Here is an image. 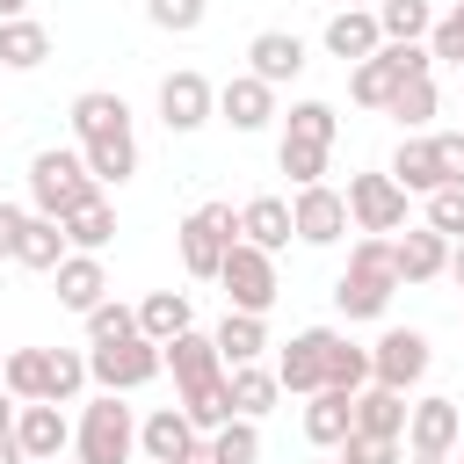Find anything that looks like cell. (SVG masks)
<instances>
[{"label": "cell", "instance_id": "obj_1", "mask_svg": "<svg viewBox=\"0 0 464 464\" xmlns=\"http://www.w3.org/2000/svg\"><path fill=\"white\" fill-rule=\"evenodd\" d=\"M392 290H399L392 239H384V232H362V239L348 246V268H341V283H334V304H341V319H384Z\"/></svg>", "mask_w": 464, "mask_h": 464}, {"label": "cell", "instance_id": "obj_2", "mask_svg": "<svg viewBox=\"0 0 464 464\" xmlns=\"http://www.w3.org/2000/svg\"><path fill=\"white\" fill-rule=\"evenodd\" d=\"M72 457H80V464H130V457H138V420H130L123 392L87 399V413H80V428H72Z\"/></svg>", "mask_w": 464, "mask_h": 464}, {"label": "cell", "instance_id": "obj_3", "mask_svg": "<svg viewBox=\"0 0 464 464\" xmlns=\"http://www.w3.org/2000/svg\"><path fill=\"white\" fill-rule=\"evenodd\" d=\"M94 196H102V181L87 174L80 152H58V145H51V152L29 160V203H36L44 218H72V210L94 203Z\"/></svg>", "mask_w": 464, "mask_h": 464}, {"label": "cell", "instance_id": "obj_4", "mask_svg": "<svg viewBox=\"0 0 464 464\" xmlns=\"http://www.w3.org/2000/svg\"><path fill=\"white\" fill-rule=\"evenodd\" d=\"M232 239H239V210H232V203L188 210V218H181V268H188L196 283H218V261L232 254Z\"/></svg>", "mask_w": 464, "mask_h": 464}, {"label": "cell", "instance_id": "obj_5", "mask_svg": "<svg viewBox=\"0 0 464 464\" xmlns=\"http://www.w3.org/2000/svg\"><path fill=\"white\" fill-rule=\"evenodd\" d=\"M167 370V355H160V341H145V334H123V341H94L87 348V377L102 384V392H138V384H152Z\"/></svg>", "mask_w": 464, "mask_h": 464}, {"label": "cell", "instance_id": "obj_6", "mask_svg": "<svg viewBox=\"0 0 464 464\" xmlns=\"http://www.w3.org/2000/svg\"><path fill=\"white\" fill-rule=\"evenodd\" d=\"M218 283H225V304L232 312H261L268 319V304H276V254H261V246H246V239H232V254L218 261Z\"/></svg>", "mask_w": 464, "mask_h": 464}, {"label": "cell", "instance_id": "obj_7", "mask_svg": "<svg viewBox=\"0 0 464 464\" xmlns=\"http://www.w3.org/2000/svg\"><path fill=\"white\" fill-rule=\"evenodd\" d=\"M348 225L355 232H399L406 225V188L392 174H348Z\"/></svg>", "mask_w": 464, "mask_h": 464}, {"label": "cell", "instance_id": "obj_8", "mask_svg": "<svg viewBox=\"0 0 464 464\" xmlns=\"http://www.w3.org/2000/svg\"><path fill=\"white\" fill-rule=\"evenodd\" d=\"M420 377H428V334H420V326H384L377 348H370V384L406 392V384H420Z\"/></svg>", "mask_w": 464, "mask_h": 464}, {"label": "cell", "instance_id": "obj_9", "mask_svg": "<svg viewBox=\"0 0 464 464\" xmlns=\"http://www.w3.org/2000/svg\"><path fill=\"white\" fill-rule=\"evenodd\" d=\"M210 116H218V87H210L203 72H188V65H181V72H167V80H160V123H167L174 138H181V130H203Z\"/></svg>", "mask_w": 464, "mask_h": 464}, {"label": "cell", "instance_id": "obj_10", "mask_svg": "<svg viewBox=\"0 0 464 464\" xmlns=\"http://www.w3.org/2000/svg\"><path fill=\"white\" fill-rule=\"evenodd\" d=\"M326 341H334V326H304V334H290L283 355H276V384L297 392V399L326 392Z\"/></svg>", "mask_w": 464, "mask_h": 464}, {"label": "cell", "instance_id": "obj_11", "mask_svg": "<svg viewBox=\"0 0 464 464\" xmlns=\"http://www.w3.org/2000/svg\"><path fill=\"white\" fill-rule=\"evenodd\" d=\"M14 442H22L29 464H51V457H65L72 420L58 413V399H22V406H14Z\"/></svg>", "mask_w": 464, "mask_h": 464}, {"label": "cell", "instance_id": "obj_12", "mask_svg": "<svg viewBox=\"0 0 464 464\" xmlns=\"http://www.w3.org/2000/svg\"><path fill=\"white\" fill-rule=\"evenodd\" d=\"M457 435H464L457 399H442V392H435V399L406 406V435H399V442H406L413 457H450V450H457Z\"/></svg>", "mask_w": 464, "mask_h": 464}, {"label": "cell", "instance_id": "obj_13", "mask_svg": "<svg viewBox=\"0 0 464 464\" xmlns=\"http://www.w3.org/2000/svg\"><path fill=\"white\" fill-rule=\"evenodd\" d=\"M290 225H297V239H304V246H334V239L348 232V196H341V188H326V181H312V188H297Z\"/></svg>", "mask_w": 464, "mask_h": 464}, {"label": "cell", "instance_id": "obj_14", "mask_svg": "<svg viewBox=\"0 0 464 464\" xmlns=\"http://www.w3.org/2000/svg\"><path fill=\"white\" fill-rule=\"evenodd\" d=\"M392 268H399V283H435V276L450 268V239H442L435 225H406V232L392 239Z\"/></svg>", "mask_w": 464, "mask_h": 464}, {"label": "cell", "instance_id": "obj_15", "mask_svg": "<svg viewBox=\"0 0 464 464\" xmlns=\"http://www.w3.org/2000/svg\"><path fill=\"white\" fill-rule=\"evenodd\" d=\"M218 116H225L232 130H261V123L276 116V87L254 80V72H232V80L218 87Z\"/></svg>", "mask_w": 464, "mask_h": 464}, {"label": "cell", "instance_id": "obj_16", "mask_svg": "<svg viewBox=\"0 0 464 464\" xmlns=\"http://www.w3.org/2000/svg\"><path fill=\"white\" fill-rule=\"evenodd\" d=\"M246 72H254V80H268V87H283V80H297V72H304V44H297L290 29H261V36L246 44Z\"/></svg>", "mask_w": 464, "mask_h": 464}, {"label": "cell", "instance_id": "obj_17", "mask_svg": "<svg viewBox=\"0 0 464 464\" xmlns=\"http://www.w3.org/2000/svg\"><path fill=\"white\" fill-rule=\"evenodd\" d=\"M72 130H80V145H94V138H130V102L109 94V87H87V94L72 102Z\"/></svg>", "mask_w": 464, "mask_h": 464}, {"label": "cell", "instance_id": "obj_18", "mask_svg": "<svg viewBox=\"0 0 464 464\" xmlns=\"http://www.w3.org/2000/svg\"><path fill=\"white\" fill-rule=\"evenodd\" d=\"M384 174H392V181H399L406 196H435V188H442V160H435V138H420V130H406Z\"/></svg>", "mask_w": 464, "mask_h": 464}, {"label": "cell", "instance_id": "obj_19", "mask_svg": "<svg viewBox=\"0 0 464 464\" xmlns=\"http://www.w3.org/2000/svg\"><path fill=\"white\" fill-rule=\"evenodd\" d=\"M138 450H145V464H181V457L196 450V428H188V413H181V406H160V413H145V428H138Z\"/></svg>", "mask_w": 464, "mask_h": 464}, {"label": "cell", "instance_id": "obj_20", "mask_svg": "<svg viewBox=\"0 0 464 464\" xmlns=\"http://www.w3.org/2000/svg\"><path fill=\"white\" fill-rule=\"evenodd\" d=\"M239 239H246V246H261V254H283V246L297 239L290 203H283V196H254V203L239 210Z\"/></svg>", "mask_w": 464, "mask_h": 464}, {"label": "cell", "instance_id": "obj_21", "mask_svg": "<svg viewBox=\"0 0 464 464\" xmlns=\"http://www.w3.org/2000/svg\"><path fill=\"white\" fill-rule=\"evenodd\" d=\"M51 276H58V304H72V312H94V304L109 297V268H102V254H65Z\"/></svg>", "mask_w": 464, "mask_h": 464}, {"label": "cell", "instance_id": "obj_22", "mask_svg": "<svg viewBox=\"0 0 464 464\" xmlns=\"http://www.w3.org/2000/svg\"><path fill=\"white\" fill-rule=\"evenodd\" d=\"M65 254H72V246H65V225H58V218H44V210H29V218H22V239H14V261H22V268H36V276H51Z\"/></svg>", "mask_w": 464, "mask_h": 464}, {"label": "cell", "instance_id": "obj_23", "mask_svg": "<svg viewBox=\"0 0 464 464\" xmlns=\"http://www.w3.org/2000/svg\"><path fill=\"white\" fill-rule=\"evenodd\" d=\"M348 413H355L362 435H406V392H392V384H362V392H348Z\"/></svg>", "mask_w": 464, "mask_h": 464}, {"label": "cell", "instance_id": "obj_24", "mask_svg": "<svg viewBox=\"0 0 464 464\" xmlns=\"http://www.w3.org/2000/svg\"><path fill=\"white\" fill-rule=\"evenodd\" d=\"M384 44V29H377V14L370 7H341L334 22H326V51L341 58V65H355V58H370Z\"/></svg>", "mask_w": 464, "mask_h": 464}, {"label": "cell", "instance_id": "obj_25", "mask_svg": "<svg viewBox=\"0 0 464 464\" xmlns=\"http://www.w3.org/2000/svg\"><path fill=\"white\" fill-rule=\"evenodd\" d=\"M210 341H218V362H225V370H232V362H261V348H268V319H261V312H225Z\"/></svg>", "mask_w": 464, "mask_h": 464}, {"label": "cell", "instance_id": "obj_26", "mask_svg": "<svg viewBox=\"0 0 464 464\" xmlns=\"http://www.w3.org/2000/svg\"><path fill=\"white\" fill-rule=\"evenodd\" d=\"M44 58H51V29L29 22V14H7V22H0V65H7V72H36Z\"/></svg>", "mask_w": 464, "mask_h": 464}, {"label": "cell", "instance_id": "obj_27", "mask_svg": "<svg viewBox=\"0 0 464 464\" xmlns=\"http://www.w3.org/2000/svg\"><path fill=\"white\" fill-rule=\"evenodd\" d=\"M399 80H406V72H399V65H392V51L377 44L370 58H355V72H348V94H355L362 109H384V102L399 94Z\"/></svg>", "mask_w": 464, "mask_h": 464}, {"label": "cell", "instance_id": "obj_28", "mask_svg": "<svg viewBox=\"0 0 464 464\" xmlns=\"http://www.w3.org/2000/svg\"><path fill=\"white\" fill-rule=\"evenodd\" d=\"M188 326H196L188 290H152V297L138 304V334H145V341H174V334H188Z\"/></svg>", "mask_w": 464, "mask_h": 464}, {"label": "cell", "instance_id": "obj_29", "mask_svg": "<svg viewBox=\"0 0 464 464\" xmlns=\"http://www.w3.org/2000/svg\"><path fill=\"white\" fill-rule=\"evenodd\" d=\"M225 392H232V413H246V420H261L268 406H276V370H261V362H232L225 370Z\"/></svg>", "mask_w": 464, "mask_h": 464}, {"label": "cell", "instance_id": "obj_30", "mask_svg": "<svg viewBox=\"0 0 464 464\" xmlns=\"http://www.w3.org/2000/svg\"><path fill=\"white\" fill-rule=\"evenodd\" d=\"M80 160H87V174L102 188H123L138 174V138H94V145H80Z\"/></svg>", "mask_w": 464, "mask_h": 464}, {"label": "cell", "instance_id": "obj_31", "mask_svg": "<svg viewBox=\"0 0 464 464\" xmlns=\"http://www.w3.org/2000/svg\"><path fill=\"white\" fill-rule=\"evenodd\" d=\"M65 225V246L72 254H102L109 239H116V210H109V196H94V203H80L72 218H58Z\"/></svg>", "mask_w": 464, "mask_h": 464}, {"label": "cell", "instance_id": "obj_32", "mask_svg": "<svg viewBox=\"0 0 464 464\" xmlns=\"http://www.w3.org/2000/svg\"><path fill=\"white\" fill-rule=\"evenodd\" d=\"M355 428V413H348V392H312V406H304V442H319V450H334L341 435Z\"/></svg>", "mask_w": 464, "mask_h": 464}, {"label": "cell", "instance_id": "obj_33", "mask_svg": "<svg viewBox=\"0 0 464 464\" xmlns=\"http://www.w3.org/2000/svg\"><path fill=\"white\" fill-rule=\"evenodd\" d=\"M370 14L384 29V44H428V29H435V7L428 0H377Z\"/></svg>", "mask_w": 464, "mask_h": 464}, {"label": "cell", "instance_id": "obj_34", "mask_svg": "<svg viewBox=\"0 0 464 464\" xmlns=\"http://www.w3.org/2000/svg\"><path fill=\"white\" fill-rule=\"evenodd\" d=\"M326 384L334 392H362L370 384V348H355L348 334H334L326 341Z\"/></svg>", "mask_w": 464, "mask_h": 464}, {"label": "cell", "instance_id": "obj_35", "mask_svg": "<svg viewBox=\"0 0 464 464\" xmlns=\"http://www.w3.org/2000/svg\"><path fill=\"white\" fill-rule=\"evenodd\" d=\"M80 384H87V355L80 348H44V399H80Z\"/></svg>", "mask_w": 464, "mask_h": 464}, {"label": "cell", "instance_id": "obj_36", "mask_svg": "<svg viewBox=\"0 0 464 464\" xmlns=\"http://www.w3.org/2000/svg\"><path fill=\"white\" fill-rule=\"evenodd\" d=\"M326 152H334V145H312V138H283V145H276V167H283L297 188H312V181H326Z\"/></svg>", "mask_w": 464, "mask_h": 464}, {"label": "cell", "instance_id": "obj_37", "mask_svg": "<svg viewBox=\"0 0 464 464\" xmlns=\"http://www.w3.org/2000/svg\"><path fill=\"white\" fill-rule=\"evenodd\" d=\"M0 384H7V399H14V406H22V399H44V348H7Z\"/></svg>", "mask_w": 464, "mask_h": 464}, {"label": "cell", "instance_id": "obj_38", "mask_svg": "<svg viewBox=\"0 0 464 464\" xmlns=\"http://www.w3.org/2000/svg\"><path fill=\"white\" fill-rule=\"evenodd\" d=\"M384 109H392L406 130H420V123L435 116V80H428V72H420V80H399V94H392Z\"/></svg>", "mask_w": 464, "mask_h": 464}, {"label": "cell", "instance_id": "obj_39", "mask_svg": "<svg viewBox=\"0 0 464 464\" xmlns=\"http://www.w3.org/2000/svg\"><path fill=\"white\" fill-rule=\"evenodd\" d=\"M283 138H312V145H334V138H341V116H334L326 102H297V109H290V123H283Z\"/></svg>", "mask_w": 464, "mask_h": 464}, {"label": "cell", "instance_id": "obj_40", "mask_svg": "<svg viewBox=\"0 0 464 464\" xmlns=\"http://www.w3.org/2000/svg\"><path fill=\"white\" fill-rule=\"evenodd\" d=\"M87 319V341H123V334H138V304H116V297H102L94 312H80Z\"/></svg>", "mask_w": 464, "mask_h": 464}, {"label": "cell", "instance_id": "obj_41", "mask_svg": "<svg viewBox=\"0 0 464 464\" xmlns=\"http://www.w3.org/2000/svg\"><path fill=\"white\" fill-rule=\"evenodd\" d=\"M334 450H341V464H399V435H362V428H348Z\"/></svg>", "mask_w": 464, "mask_h": 464}, {"label": "cell", "instance_id": "obj_42", "mask_svg": "<svg viewBox=\"0 0 464 464\" xmlns=\"http://www.w3.org/2000/svg\"><path fill=\"white\" fill-rule=\"evenodd\" d=\"M428 58H450V65H464V0H457L450 14H435V29H428Z\"/></svg>", "mask_w": 464, "mask_h": 464}, {"label": "cell", "instance_id": "obj_43", "mask_svg": "<svg viewBox=\"0 0 464 464\" xmlns=\"http://www.w3.org/2000/svg\"><path fill=\"white\" fill-rule=\"evenodd\" d=\"M428 225H435L442 239H464V188H435V196H428Z\"/></svg>", "mask_w": 464, "mask_h": 464}, {"label": "cell", "instance_id": "obj_44", "mask_svg": "<svg viewBox=\"0 0 464 464\" xmlns=\"http://www.w3.org/2000/svg\"><path fill=\"white\" fill-rule=\"evenodd\" d=\"M145 14H152L160 29H174V36L203 29V0H145Z\"/></svg>", "mask_w": 464, "mask_h": 464}, {"label": "cell", "instance_id": "obj_45", "mask_svg": "<svg viewBox=\"0 0 464 464\" xmlns=\"http://www.w3.org/2000/svg\"><path fill=\"white\" fill-rule=\"evenodd\" d=\"M435 160H442V188H464V130H442Z\"/></svg>", "mask_w": 464, "mask_h": 464}, {"label": "cell", "instance_id": "obj_46", "mask_svg": "<svg viewBox=\"0 0 464 464\" xmlns=\"http://www.w3.org/2000/svg\"><path fill=\"white\" fill-rule=\"evenodd\" d=\"M22 218H29L22 203H0V254H7V261H14V239H22Z\"/></svg>", "mask_w": 464, "mask_h": 464}, {"label": "cell", "instance_id": "obj_47", "mask_svg": "<svg viewBox=\"0 0 464 464\" xmlns=\"http://www.w3.org/2000/svg\"><path fill=\"white\" fill-rule=\"evenodd\" d=\"M0 464H29V457H22V442H14V428L0 435Z\"/></svg>", "mask_w": 464, "mask_h": 464}, {"label": "cell", "instance_id": "obj_48", "mask_svg": "<svg viewBox=\"0 0 464 464\" xmlns=\"http://www.w3.org/2000/svg\"><path fill=\"white\" fill-rule=\"evenodd\" d=\"M450 276H457V290H464V239H450Z\"/></svg>", "mask_w": 464, "mask_h": 464}, {"label": "cell", "instance_id": "obj_49", "mask_svg": "<svg viewBox=\"0 0 464 464\" xmlns=\"http://www.w3.org/2000/svg\"><path fill=\"white\" fill-rule=\"evenodd\" d=\"M14 428V399H7V384H0V435Z\"/></svg>", "mask_w": 464, "mask_h": 464}, {"label": "cell", "instance_id": "obj_50", "mask_svg": "<svg viewBox=\"0 0 464 464\" xmlns=\"http://www.w3.org/2000/svg\"><path fill=\"white\" fill-rule=\"evenodd\" d=\"M22 7H29V0H0V22H7V14H22Z\"/></svg>", "mask_w": 464, "mask_h": 464}, {"label": "cell", "instance_id": "obj_51", "mask_svg": "<svg viewBox=\"0 0 464 464\" xmlns=\"http://www.w3.org/2000/svg\"><path fill=\"white\" fill-rule=\"evenodd\" d=\"M413 464H450V457H413Z\"/></svg>", "mask_w": 464, "mask_h": 464}, {"label": "cell", "instance_id": "obj_52", "mask_svg": "<svg viewBox=\"0 0 464 464\" xmlns=\"http://www.w3.org/2000/svg\"><path fill=\"white\" fill-rule=\"evenodd\" d=\"M348 7H377V0H348Z\"/></svg>", "mask_w": 464, "mask_h": 464}, {"label": "cell", "instance_id": "obj_53", "mask_svg": "<svg viewBox=\"0 0 464 464\" xmlns=\"http://www.w3.org/2000/svg\"><path fill=\"white\" fill-rule=\"evenodd\" d=\"M0 362H7V348H0Z\"/></svg>", "mask_w": 464, "mask_h": 464}, {"label": "cell", "instance_id": "obj_54", "mask_svg": "<svg viewBox=\"0 0 464 464\" xmlns=\"http://www.w3.org/2000/svg\"><path fill=\"white\" fill-rule=\"evenodd\" d=\"M457 442H464V435H457Z\"/></svg>", "mask_w": 464, "mask_h": 464}, {"label": "cell", "instance_id": "obj_55", "mask_svg": "<svg viewBox=\"0 0 464 464\" xmlns=\"http://www.w3.org/2000/svg\"><path fill=\"white\" fill-rule=\"evenodd\" d=\"M334 464H341V457H334Z\"/></svg>", "mask_w": 464, "mask_h": 464}, {"label": "cell", "instance_id": "obj_56", "mask_svg": "<svg viewBox=\"0 0 464 464\" xmlns=\"http://www.w3.org/2000/svg\"><path fill=\"white\" fill-rule=\"evenodd\" d=\"M51 464H58V457H51Z\"/></svg>", "mask_w": 464, "mask_h": 464}]
</instances>
